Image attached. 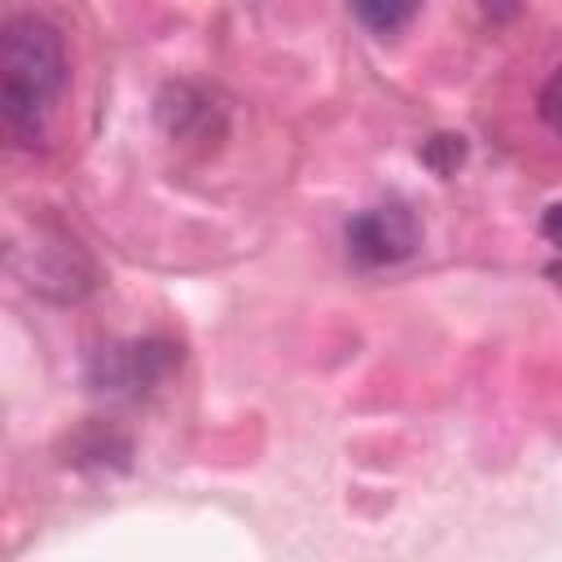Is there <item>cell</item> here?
Listing matches in <instances>:
<instances>
[{"label": "cell", "instance_id": "ba28073f", "mask_svg": "<svg viewBox=\"0 0 562 562\" xmlns=\"http://www.w3.org/2000/svg\"><path fill=\"white\" fill-rule=\"evenodd\" d=\"M536 114H540V123H544L553 136H562V66L544 79V88H540V97H536Z\"/></svg>", "mask_w": 562, "mask_h": 562}, {"label": "cell", "instance_id": "7a4b0ae2", "mask_svg": "<svg viewBox=\"0 0 562 562\" xmlns=\"http://www.w3.org/2000/svg\"><path fill=\"white\" fill-rule=\"evenodd\" d=\"M13 268L26 277L31 290H40L57 303L83 299L92 290V263H88L83 246L57 224H40L35 246H13Z\"/></svg>", "mask_w": 562, "mask_h": 562}, {"label": "cell", "instance_id": "52a82bcc", "mask_svg": "<svg viewBox=\"0 0 562 562\" xmlns=\"http://www.w3.org/2000/svg\"><path fill=\"white\" fill-rule=\"evenodd\" d=\"M422 162L435 171V176H452L461 162H465V140L452 136V132H439L422 145Z\"/></svg>", "mask_w": 562, "mask_h": 562}, {"label": "cell", "instance_id": "8992f818", "mask_svg": "<svg viewBox=\"0 0 562 562\" xmlns=\"http://www.w3.org/2000/svg\"><path fill=\"white\" fill-rule=\"evenodd\" d=\"M347 4H351V13H356L369 31L395 35V31H404V26L413 22V13H417L422 0H347Z\"/></svg>", "mask_w": 562, "mask_h": 562}, {"label": "cell", "instance_id": "30bf717a", "mask_svg": "<svg viewBox=\"0 0 562 562\" xmlns=\"http://www.w3.org/2000/svg\"><path fill=\"white\" fill-rule=\"evenodd\" d=\"M479 4H483V13H487L492 22H514L518 9H522V0H479Z\"/></svg>", "mask_w": 562, "mask_h": 562}, {"label": "cell", "instance_id": "9c48e42d", "mask_svg": "<svg viewBox=\"0 0 562 562\" xmlns=\"http://www.w3.org/2000/svg\"><path fill=\"white\" fill-rule=\"evenodd\" d=\"M540 233H544V241L553 246V263H549V277H553V285L562 290V202H553L549 211H544V220H540Z\"/></svg>", "mask_w": 562, "mask_h": 562}, {"label": "cell", "instance_id": "5b68a950", "mask_svg": "<svg viewBox=\"0 0 562 562\" xmlns=\"http://www.w3.org/2000/svg\"><path fill=\"white\" fill-rule=\"evenodd\" d=\"M158 127L176 140V145H198V149H211L220 136H224V105L215 92L198 88V83H167L158 92Z\"/></svg>", "mask_w": 562, "mask_h": 562}, {"label": "cell", "instance_id": "3957f363", "mask_svg": "<svg viewBox=\"0 0 562 562\" xmlns=\"http://www.w3.org/2000/svg\"><path fill=\"white\" fill-rule=\"evenodd\" d=\"M180 360V351L162 338H140V342H110L92 356L88 364V382L105 395H145L149 386H158L171 364Z\"/></svg>", "mask_w": 562, "mask_h": 562}, {"label": "cell", "instance_id": "277c9868", "mask_svg": "<svg viewBox=\"0 0 562 562\" xmlns=\"http://www.w3.org/2000/svg\"><path fill=\"white\" fill-rule=\"evenodd\" d=\"M417 241H422V228L404 202H378L347 220V250L364 268H391L408 259Z\"/></svg>", "mask_w": 562, "mask_h": 562}, {"label": "cell", "instance_id": "6da1fadb", "mask_svg": "<svg viewBox=\"0 0 562 562\" xmlns=\"http://www.w3.org/2000/svg\"><path fill=\"white\" fill-rule=\"evenodd\" d=\"M66 88V44L53 22L18 13L0 31V105L18 140H35Z\"/></svg>", "mask_w": 562, "mask_h": 562}]
</instances>
